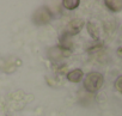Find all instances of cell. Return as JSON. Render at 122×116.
<instances>
[{
	"instance_id": "obj_1",
	"label": "cell",
	"mask_w": 122,
	"mask_h": 116,
	"mask_svg": "<svg viewBox=\"0 0 122 116\" xmlns=\"http://www.w3.org/2000/svg\"><path fill=\"white\" fill-rule=\"evenodd\" d=\"M104 83V78L101 73L98 72H91L89 73L86 77H85V80H84V87L86 91L91 92V93H95L97 92L102 85Z\"/></svg>"
},
{
	"instance_id": "obj_2",
	"label": "cell",
	"mask_w": 122,
	"mask_h": 116,
	"mask_svg": "<svg viewBox=\"0 0 122 116\" xmlns=\"http://www.w3.org/2000/svg\"><path fill=\"white\" fill-rule=\"evenodd\" d=\"M50 19H51V13H50V11L47 9V7H40L36 12H35V15H34V22H35V24H37V25H44V24H47V23H49L50 22Z\"/></svg>"
},
{
	"instance_id": "obj_3",
	"label": "cell",
	"mask_w": 122,
	"mask_h": 116,
	"mask_svg": "<svg viewBox=\"0 0 122 116\" xmlns=\"http://www.w3.org/2000/svg\"><path fill=\"white\" fill-rule=\"evenodd\" d=\"M84 26V20L83 19H73L68 23L67 25V29L65 31V35L64 36H73V35H77L80 32V30L83 29Z\"/></svg>"
},
{
	"instance_id": "obj_4",
	"label": "cell",
	"mask_w": 122,
	"mask_h": 116,
	"mask_svg": "<svg viewBox=\"0 0 122 116\" xmlns=\"http://www.w3.org/2000/svg\"><path fill=\"white\" fill-rule=\"evenodd\" d=\"M104 5L112 12H118L122 10V0H105Z\"/></svg>"
},
{
	"instance_id": "obj_5",
	"label": "cell",
	"mask_w": 122,
	"mask_h": 116,
	"mask_svg": "<svg viewBox=\"0 0 122 116\" xmlns=\"http://www.w3.org/2000/svg\"><path fill=\"white\" fill-rule=\"evenodd\" d=\"M83 78V71L77 68V70H73V71H70L67 73V79L72 83H78Z\"/></svg>"
},
{
	"instance_id": "obj_6",
	"label": "cell",
	"mask_w": 122,
	"mask_h": 116,
	"mask_svg": "<svg viewBox=\"0 0 122 116\" xmlns=\"http://www.w3.org/2000/svg\"><path fill=\"white\" fill-rule=\"evenodd\" d=\"M87 31H89V34L91 35L92 38H95V40L99 38V31H98V28L96 26V24L89 22L87 23Z\"/></svg>"
},
{
	"instance_id": "obj_7",
	"label": "cell",
	"mask_w": 122,
	"mask_h": 116,
	"mask_svg": "<svg viewBox=\"0 0 122 116\" xmlns=\"http://www.w3.org/2000/svg\"><path fill=\"white\" fill-rule=\"evenodd\" d=\"M79 4H80L79 0H64L62 1L64 7L67 9V10H74L79 6Z\"/></svg>"
},
{
	"instance_id": "obj_8",
	"label": "cell",
	"mask_w": 122,
	"mask_h": 116,
	"mask_svg": "<svg viewBox=\"0 0 122 116\" xmlns=\"http://www.w3.org/2000/svg\"><path fill=\"white\" fill-rule=\"evenodd\" d=\"M115 89L122 93V76H120L116 80H115Z\"/></svg>"
},
{
	"instance_id": "obj_9",
	"label": "cell",
	"mask_w": 122,
	"mask_h": 116,
	"mask_svg": "<svg viewBox=\"0 0 122 116\" xmlns=\"http://www.w3.org/2000/svg\"><path fill=\"white\" fill-rule=\"evenodd\" d=\"M117 54H118V55H120V56L122 57V47H121V48H120V49L117 50Z\"/></svg>"
}]
</instances>
